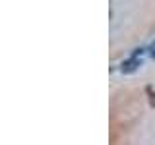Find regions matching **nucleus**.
Returning <instances> with one entry per match:
<instances>
[{
    "label": "nucleus",
    "instance_id": "nucleus-1",
    "mask_svg": "<svg viewBox=\"0 0 155 145\" xmlns=\"http://www.w3.org/2000/svg\"><path fill=\"white\" fill-rule=\"evenodd\" d=\"M140 64H142V60H138L136 56H132L130 60H124L122 64H120V72H122V74H134Z\"/></svg>",
    "mask_w": 155,
    "mask_h": 145
},
{
    "label": "nucleus",
    "instance_id": "nucleus-2",
    "mask_svg": "<svg viewBox=\"0 0 155 145\" xmlns=\"http://www.w3.org/2000/svg\"><path fill=\"white\" fill-rule=\"evenodd\" d=\"M147 50H149V56H151V58H155V41H153L151 45L147 47Z\"/></svg>",
    "mask_w": 155,
    "mask_h": 145
}]
</instances>
